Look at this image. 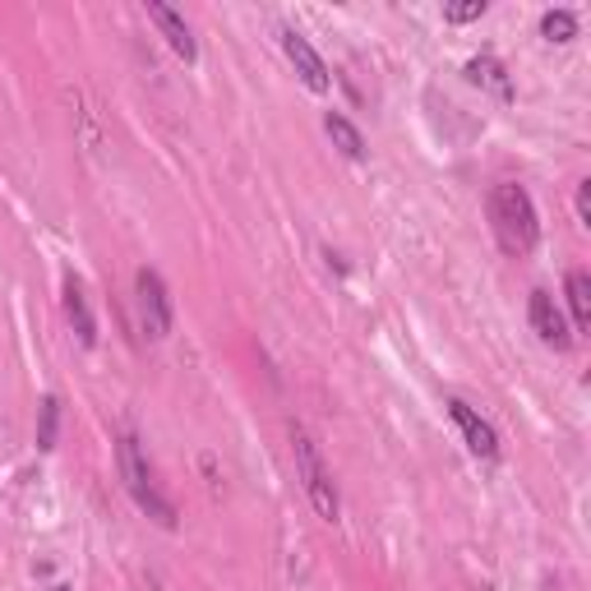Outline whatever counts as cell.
I'll use <instances>...</instances> for the list:
<instances>
[{
  "label": "cell",
  "instance_id": "1",
  "mask_svg": "<svg viewBox=\"0 0 591 591\" xmlns=\"http://www.w3.org/2000/svg\"><path fill=\"white\" fill-rule=\"evenodd\" d=\"M485 208H490L494 241H500L504 254L523 259V254L536 250V241H540V218H536V204H532V195H527V185L500 180V185L490 190Z\"/></svg>",
  "mask_w": 591,
  "mask_h": 591
},
{
  "label": "cell",
  "instance_id": "5",
  "mask_svg": "<svg viewBox=\"0 0 591 591\" xmlns=\"http://www.w3.org/2000/svg\"><path fill=\"white\" fill-rule=\"evenodd\" d=\"M282 56L292 61V69H296V79L315 92V98H324L328 88H333V69L324 65V56L315 52V42L305 37V33H296V29H282Z\"/></svg>",
  "mask_w": 591,
  "mask_h": 591
},
{
  "label": "cell",
  "instance_id": "2",
  "mask_svg": "<svg viewBox=\"0 0 591 591\" xmlns=\"http://www.w3.org/2000/svg\"><path fill=\"white\" fill-rule=\"evenodd\" d=\"M116 471H121V485L139 504V513H149L157 527L176 532V504L153 485V467H149V453H144V439H139L134 430H125L121 439H116Z\"/></svg>",
  "mask_w": 591,
  "mask_h": 591
},
{
  "label": "cell",
  "instance_id": "13",
  "mask_svg": "<svg viewBox=\"0 0 591 591\" xmlns=\"http://www.w3.org/2000/svg\"><path fill=\"white\" fill-rule=\"evenodd\" d=\"M56 435H61V397L46 393L37 402V448H42V453H52V448H56Z\"/></svg>",
  "mask_w": 591,
  "mask_h": 591
},
{
  "label": "cell",
  "instance_id": "11",
  "mask_svg": "<svg viewBox=\"0 0 591 591\" xmlns=\"http://www.w3.org/2000/svg\"><path fill=\"white\" fill-rule=\"evenodd\" d=\"M324 130H328V139H333V149H338L347 162H365V157H370L365 134H361L357 125H351V116L328 111V116H324Z\"/></svg>",
  "mask_w": 591,
  "mask_h": 591
},
{
  "label": "cell",
  "instance_id": "6",
  "mask_svg": "<svg viewBox=\"0 0 591 591\" xmlns=\"http://www.w3.org/2000/svg\"><path fill=\"white\" fill-rule=\"evenodd\" d=\"M448 416H453V425L462 430V444H467V453L471 458H481V462H500V430L477 412V407H467L462 397H448L444 402Z\"/></svg>",
  "mask_w": 591,
  "mask_h": 591
},
{
  "label": "cell",
  "instance_id": "7",
  "mask_svg": "<svg viewBox=\"0 0 591 591\" xmlns=\"http://www.w3.org/2000/svg\"><path fill=\"white\" fill-rule=\"evenodd\" d=\"M527 319H532V333L546 342V347H555V351H569L573 347V328H569V319H563V310L555 305L550 292H532Z\"/></svg>",
  "mask_w": 591,
  "mask_h": 591
},
{
  "label": "cell",
  "instance_id": "10",
  "mask_svg": "<svg viewBox=\"0 0 591 591\" xmlns=\"http://www.w3.org/2000/svg\"><path fill=\"white\" fill-rule=\"evenodd\" d=\"M462 75H467V84L490 88L500 102H513V79H508L504 61H494V56H471V61L462 65Z\"/></svg>",
  "mask_w": 591,
  "mask_h": 591
},
{
  "label": "cell",
  "instance_id": "8",
  "mask_svg": "<svg viewBox=\"0 0 591 591\" xmlns=\"http://www.w3.org/2000/svg\"><path fill=\"white\" fill-rule=\"evenodd\" d=\"M149 19L162 29V37H167V46L185 61V65H195L199 61V42H195V33H190V23H185L172 6H162V0H149Z\"/></svg>",
  "mask_w": 591,
  "mask_h": 591
},
{
  "label": "cell",
  "instance_id": "12",
  "mask_svg": "<svg viewBox=\"0 0 591 591\" xmlns=\"http://www.w3.org/2000/svg\"><path fill=\"white\" fill-rule=\"evenodd\" d=\"M563 296H569L573 333H591V273L587 269H569V277H563Z\"/></svg>",
  "mask_w": 591,
  "mask_h": 591
},
{
  "label": "cell",
  "instance_id": "16",
  "mask_svg": "<svg viewBox=\"0 0 591 591\" xmlns=\"http://www.w3.org/2000/svg\"><path fill=\"white\" fill-rule=\"evenodd\" d=\"M578 222L591 227V180H578Z\"/></svg>",
  "mask_w": 591,
  "mask_h": 591
},
{
  "label": "cell",
  "instance_id": "9",
  "mask_svg": "<svg viewBox=\"0 0 591 591\" xmlns=\"http://www.w3.org/2000/svg\"><path fill=\"white\" fill-rule=\"evenodd\" d=\"M65 319H69V328H75V338H79V347H98V319H92V310H88V296H84V287H79V277H65Z\"/></svg>",
  "mask_w": 591,
  "mask_h": 591
},
{
  "label": "cell",
  "instance_id": "3",
  "mask_svg": "<svg viewBox=\"0 0 591 591\" xmlns=\"http://www.w3.org/2000/svg\"><path fill=\"white\" fill-rule=\"evenodd\" d=\"M292 458H296V477H300V490H305V500H310V508L324 517V523H338L342 517V494H338L333 471H328L319 444L310 439L305 425H292Z\"/></svg>",
  "mask_w": 591,
  "mask_h": 591
},
{
  "label": "cell",
  "instance_id": "14",
  "mask_svg": "<svg viewBox=\"0 0 591 591\" xmlns=\"http://www.w3.org/2000/svg\"><path fill=\"white\" fill-rule=\"evenodd\" d=\"M540 37H546L550 46H563L578 37V14L573 10H546L540 14Z\"/></svg>",
  "mask_w": 591,
  "mask_h": 591
},
{
  "label": "cell",
  "instance_id": "15",
  "mask_svg": "<svg viewBox=\"0 0 591 591\" xmlns=\"http://www.w3.org/2000/svg\"><path fill=\"white\" fill-rule=\"evenodd\" d=\"M485 0H453V6H444V19L448 23H477V19H485Z\"/></svg>",
  "mask_w": 591,
  "mask_h": 591
},
{
  "label": "cell",
  "instance_id": "17",
  "mask_svg": "<svg viewBox=\"0 0 591 591\" xmlns=\"http://www.w3.org/2000/svg\"><path fill=\"white\" fill-rule=\"evenodd\" d=\"M52 591H75V587H65V582H56V587H52Z\"/></svg>",
  "mask_w": 591,
  "mask_h": 591
},
{
  "label": "cell",
  "instance_id": "4",
  "mask_svg": "<svg viewBox=\"0 0 591 591\" xmlns=\"http://www.w3.org/2000/svg\"><path fill=\"white\" fill-rule=\"evenodd\" d=\"M134 300H139V324H144V333L153 342L172 338V292H167V282H162L157 269L134 273Z\"/></svg>",
  "mask_w": 591,
  "mask_h": 591
}]
</instances>
